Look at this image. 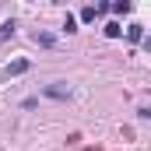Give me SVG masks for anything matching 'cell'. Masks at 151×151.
Instances as JSON below:
<instances>
[{
	"label": "cell",
	"mask_w": 151,
	"mask_h": 151,
	"mask_svg": "<svg viewBox=\"0 0 151 151\" xmlns=\"http://www.w3.org/2000/svg\"><path fill=\"white\" fill-rule=\"evenodd\" d=\"M28 70V60H14V63H7V70H4V77H18Z\"/></svg>",
	"instance_id": "cell-1"
},
{
	"label": "cell",
	"mask_w": 151,
	"mask_h": 151,
	"mask_svg": "<svg viewBox=\"0 0 151 151\" xmlns=\"http://www.w3.org/2000/svg\"><path fill=\"white\" fill-rule=\"evenodd\" d=\"M46 95H49V99H67V95H70V88H63V84H49V88H46Z\"/></svg>",
	"instance_id": "cell-2"
},
{
	"label": "cell",
	"mask_w": 151,
	"mask_h": 151,
	"mask_svg": "<svg viewBox=\"0 0 151 151\" xmlns=\"http://www.w3.org/2000/svg\"><path fill=\"white\" fill-rule=\"evenodd\" d=\"M127 35H130V42H141V39H144V28H141V25H130Z\"/></svg>",
	"instance_id": "cell-3"
},
{
	"label": "cell",
	"mask_w": 151,
	"mask_h": 151,
	"mask_svg": "<svg viewBox=\"0 0 151 151\" xmlns=\"http://www.w3.org/2000/svg\"><path fill=\"white\" fill-rule=\"evenodd\" d=\"M7 35H14V21H4V25H0V42H4Z\"/></svg>",
	"instance_id": "cell-4"
},
{
	"label": "cell",
	"mask_w": 151,
	"mask_h": 151,
	"mask_svg": "<svg viewBox=\"0 0 151 151\" xmlns=\"http://www.w3.org/2000/svg\"><path fill=\"white\" fill-rule=\"evenodd\" d=\"M106 35H109V39H119V25H116V21L106 25Z\"/></svg>",
	"instance_id": "cell-5"
},
{
	"label": "cell",
	"mask_w": 151,
	"mask_h": 151,
	"mask_svg": "<svg viewBox=\"0 0 151 151\" xmlns=\"http://www.w3.org/2000/svg\"><path fill=\"white\" fill-rule=\"evenodd\" d=\"M95 14H99L95 7H84V11H81V21H95Z\"/></svg>",
	"instance_id": "cell-6"
}]
</instances>
